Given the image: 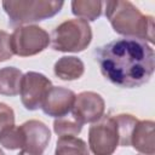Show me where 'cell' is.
<instances>
[{
  "label": "cell",
  "instance_id": "cell-1",
  "mask_svg": "<svg viewBox=\"0 0 155 155\" xmlns=\"http://www.w3.org/2000/svg\"><path fill=\"white\" fill-rule=\"evenodd\" d=\"M102 75L122 88L147 84L155 69L154 48L145 41L131 38L113 40L94 50Z\"/></svg>",
  "mask_w": 155,
  "mask_h": 155
},
{
  "label": "cell",
  "instance_id": "cell-2",
  "mask_svg": "<svg viewBox=\"0 0 155 155\" xmlns=\"http://www.w3.org/2000/svg\"><path fill=\"white\" fill-rule=\"evenodd\" d=\"M105 17L115 33L125 38L154 42V17L144 15L131 1H107Z\"/></svg>",
  "mask_w": 155,
  "mask_h": 155
},
{
  "label": "cell",
  "instance_id": "cell-3",
  "mask_svg": "<svg viewBox=\"0 0 155 155\" xmlns=\"http://www.w3.org/2000/svg\"><path fill=\"white\" fill-rule=\"evenodd\" d=\"M64 1L58 0H5L2 8L11 25H29L51 18L61 12Z\"/></svg>",
  "mask_w": 155,
  "mask_h": 155
},
{
  "label": "cell",
  "instance_id": "cell-4",
  "mask_svg": "<svg viewBox=\"0 0 155 155\" xmlns=\"http://www.w3.org/2000/svg\"><path fill=\"white\" fill-rule=\"evenodd\" d=\"M51 46L59 52H81L92 41V29L88 22L74 18L58 24L50 35Z\"/></svg>",
  "mask_w": 155,
  "mask_h": 155
},
{
  "label": "cell",
  "instance_id": "cell-5",
  "mask_svg": "<svg viewBox=\"0 0 155 155\" xmlns=\"http://www.w3.org/2000/svg\"><path fill=\"white\" fill-rule=\"evenodd\" d=\"M120 147V131L115 115H103L88 128V148L93 155H113Z\"/></svg>",
  "mask_w": 155,
  "mask_h": 155
},
{
  "label": "cell",
  "instance_id": "cell-6",
  "mask_svg": "<svg viewBox=\"0 0 155 155\" xmlns=\"http://www.w3.org/2000/svg\"><path fill=\"white\" fill-rule=\"evenodd\" d=\"M11 48L13 54L30 57L42 52L51 42L48 33L34 24L17 27L11 34Z\"/></svg>",
  "mask_w": 155,
  "mask_h": 155
},
{
  "label": "cell",
  "instance_id": "cell-7",
  "mask_svg": "<svg viewBox=\"0 0 155 155\" xmlns=\"http://www.w3.org/2000/svg\"><path fill=\"white\" fill-rule=\"evenodd\" d=\"M51 87V80L41 73L28 71L23 74L19 94L24 108L31 111L41 108Z\"/></svg>",
  "mask_w": 155,
  "mask_h": 155
},
{
  "label": "cell",
  "instance_id": "cell-8",
  "mask_svg": "<svg viewBox=\"0 0 155 155\" xmlns=\"http://www.w3.org/2000/svg\"><path fill=\"white\" fill-rule=\"evenodd\" d=\"M105 110L103 97L93 91H84L75 97L71 115L81 124H93L98 121Z\"/></svg>",
  "mask_w": 155,
  "mask_h": 155
},
{
  "label": "cell",
  "instance_id": "cell-9",
  "mask_svg": "<svg viewBox=\"0 0 155 155\" xmlns=\"http://www.w3.org/2000/svg\"><path fill=\"white\" fill-rule=\"evenodd\" d=\"M75 97L76 94L69 88L52 86L41 105V109L46 115L56 119L65 116L71 111Z\"/></svg>",
  "mask_w": 155,
  "mask_h": 155
},
{
  "label": "cell",
  "instance_id": "cell-10",
  "mask_svg": "<svg viewBox=\"0 0 155 155\" xmlns=\"http://www.w3.org/2000/svg\"><path fill=\"white\" fill-rule=\"evenodd\" d=\"M21 128L25 139L22 150L33 154H42L51 140L50 128L40 120H28L21 125Z\"/></svg>",
  "mask_w": 155,
  "mask_h": 155
},
{
  "label": "cell",
  "instance_id": "cell-11",
  "mask_svg": "<svg viewBox=\"0 0 155 155\" xmlns=\"http://www.w3.org/2000/svg\"><path fill=\"white\" fill-rule=\"evenodd\" d=\"M154 126L155 124L151 120H138L133 127L130 145L143 155H155Z\"/></svg>",
  "mask_w": 155,
  "mask_h": 155
},
{
  "label": "cell",
  "instance_id": "cell-12",
  "mask_svg": "<svg viewBox=\"0 0 155 155\" xmlns=\"http://www.w3.org/2000/svg\"><path fill=\"white\" fill-rule=\"evenodd\" d=\"M85 71L84 62L75 56H63L53 65L54 75L64 81L78 80Z\"/></svg>",
  "mask_w": 155,
  "mask_h": 155
},
{
  "label": "cell",
  "instance_id": "cell-13",
  "mask_svg": "<svg viewBox=\"0 0 155 155\" xmlns=\"http://www.w3.org/2000/svg\"><path fill=\"white\" fill-rule=\"evenodd\" d=\"M23 74L16 67H5L0 69V94L17 96L21 91Z\"/></svg>",
  "mask_w": 155,
  "mask_h": 155
},
{
  "label": "cell",
  "instance_id": "cell-14",
  "mask_svg": "<svg viewBox=\"0 0 155 155\" xmlns=\"http://www.w3.org/2000/svg\"><path fill=\"white\" fill-rule=\"evenodd\" d=\"M74 16L84 21H96L101 17L104 6L103 1L97 0H74L70 4Z\"/></svg>",
  "mask_w": 155,
  "mask_h": 155
},
{
  "label": "cell",
  "instance_id": "cell-15",
  "mask_svg": "<svg viewBox=\"0 0 155 155\" xmlns=\"http://www.w3.org/2000/svg\"><path fill=\"white\" fill-rule=\"evenodd\" d=\"M54 155H90V150L84 139L67 136L58 138Z\"/></svg>",
  "mask_w": 155,
  "mask_h": 155
},
{
  "label": "cell",
  "instance_id": "cell-16",
  "mask_svg": "<svg viewBox=\"0 0 155 155\" xmlns=\"http://www.w3.org/2000/svg\"><path fill=\"white\" fill-rule=\"evenodd\" d=\"M81 130H82V125L73 115L57 117L53 121V131L59 137H67V136L76 137L81 132Z\"/></svg>",
  "mask_w": 155,
  "mask_h": 155
},
{
  "label": "cell",
  "instance_id": "cell-17",
  "mask_svg": "<svg viewBox=\"0 0 155 155\" xmlns=\"http://www.w3.org/2000/svg\"><path fill=\"white\" fill-rule=\"evenodd\" d=\"M24 133L21 126H11L0 133V144L8 150H17L24 148Z\"/></svg>",
  "mask_w": 155,
  "mask_h": 155
},
{
  "label": "cell",
  "instance_id": "cell-18",
  "mask_svg": "<svg viewBox=\"0 0 155 155\" xmlns=\"http://www.w3.org/2000/svg\"><path fill=\"white\" fill-rule=\"evenodd\" d=\"M115 119L120 131V147H130L131 134L138 119L131 114H117Z\"/></svg>",
  "mask_w": 155,
  "mask_h": 155
},
{
  "label": "cell",
  "instance_id": "cell-19",
  "mask_svg": "<svg viewBox=\"0 0 155 155\" xmlns=\"http://www.w3.org/2000/svg\"><path fill=\"white\" fill-rule=\"evenodd\" d=\"M15 125V111L6 103L0 102V133Z\"/></svg>",
  "mask_w": 155,
  "mask_h": 155
},
{
  "label": "cell",
  "instance_id": "cell-20",
  "mask_svg": "<svg viewBox=\"0 0 155 155\" xmlns=\"http://www.w3.org/2000/svg\"><path fill=\"white\" fill-rule=\"evenodd\" d=\"M10 39L11 35L8 33H6L5 30H0V62L11 59L13 56Z\"/></svg>",
  "mask_w": 155,
  "mask_h": 155
},
{
  "label": "cell",
  "instance_id": "cell-21",
  "mask_svg": "<svg viewBox=\"0 0 155 155\" xmlns=\"http://www.w3.org/2000/svg\"><path fill=\"white\" fill-rule=\"evenodd\" d=\"M17 155H42V154H33V153H29V151L22 150V151H19Z\"/></svg>",
  "mask_w": 155,
  "mask_h": 155
},
{
  "label": "cell",
  "instance_id": "cell-22",
  "mask_svg": "<svg viewBox=\"0 0 155 155\" xmlns=\"http://www.w3.org/2000/svg\"><path fill=\"white\" fill-rule=\"evenodd\" d=\"M0 155H5V153H4V151H2L1 149H0Z\"/></svg>",
  "mask_w": 155,
  "mask_h": 155
}]
</instances>
